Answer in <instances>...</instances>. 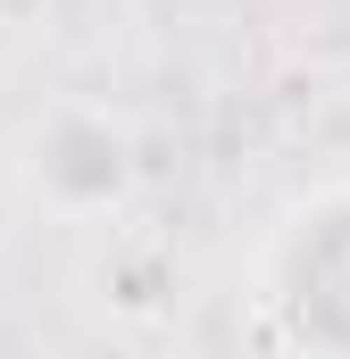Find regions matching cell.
Instances as JSON below:
<instances>
[{
  "label": "cell",
  "instance_id": "obj_2",
  "mask_svg": "<svg viewBox=\"0 0 350 359\" xmlns=\"http://www.w3.org/2000/svg\"><path fill=\"white\" fill-rule=\"evenodd\" d=\"M17 176H25V201L67 217V226H100L134 201V134L108 117V109H50L25 151H17Z\"/></svg>",
  "mask_w": 350,
  "mask_h": 359
},
{
  "label": "cell",
  "instance_id": "obj_1",
  "mask_svg": "<svg viewBox=\"0 0 350 359\" xmlns=\"http://www.w3.org/2000/svg\"><path fill=\"white\" fill-rule=\"evenodd\" d=\"M251 318L275 359H350V176L309 184L267 217Z\"/></svg>",
  "mask_w": 350,
  "mask_h": 359
},
{
  "label": "cell",
  "instance_id": "obj_3",
  "mask_svg": "<svg viewBox=\"0 0 350 359\" xmlns=\"http://www.w3.org/2000/svg\"><path fill=\"white\" fill-rule=\"evenodd\" d=\"M0 359H25V351H17V343H0Z\"/></svg>",
  "mask_w": 350,
  "mask_h": 359
}]
</instances>
